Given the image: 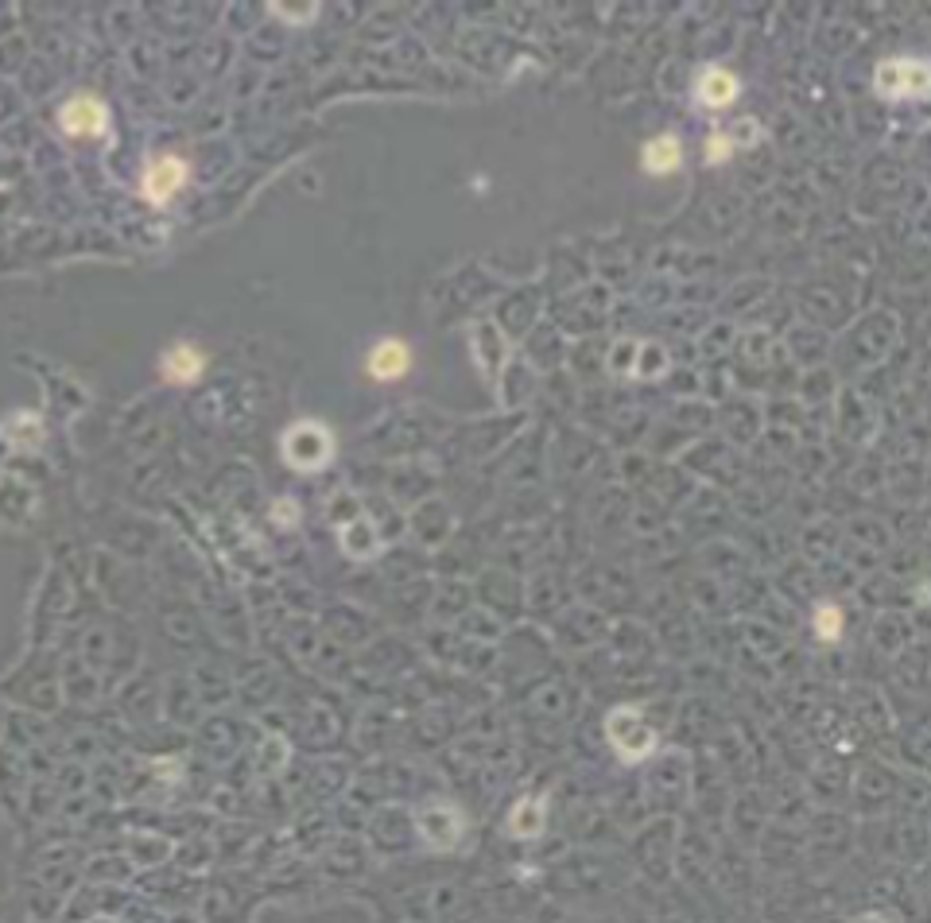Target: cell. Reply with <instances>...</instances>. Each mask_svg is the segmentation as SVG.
I'll use <instances>...</instances> for the list:
<instances>
[{"label": "cell", "mask_w": 931, "mask_h": 923, "mask_svg": "<svg viewBox=\"0 0 931 923\" xmlns=\"http://www.w3.org/2000/svg\"><path fill=\"white\" fill-rule=\"evenodd\" d=\"M873 86L881 97H928L931 63L924 59H885L873 70Z\"/></svg>", "instance_id": "cell-1"}, {"label": "cell", "mask_w": 931, "mask_h": 923, "mask_svg": "<svg viewBox=\"0 0 931 923\" xmlns=\"http://www.w3.org/2000/svg\"><path fill=\"white\" fill-rule=\"evenodd\" d=\"M606 733H610L613 749L625 761H644L656 749V730L644 722V714L637 706H621L606 718Z\"/></svg>", "instance_id": "cell-2"}, {"label": "cell", "mask_w": 931, "mask_h": 923, "mask_svg": "<svg viewBox=\"0 0 931 923\" xmlns=\"http://www.w3.org/2000/svg\"><path fill=\"white\" fill-rule=\"evenodd\" d=\"M330 450H334V443H330V431L322 423H299L284 435V458L295 470H319V466H326Z\"/></svg>", "instance_id": "cell-3"}, {"label": "cell", "mask_w": 931, "mask_h": 923, "mask_svg": "<svg viewBox=\"0 0 931 923\" xmlns=\"http://www.w3.org/2000/svg\"><path fill=\"white\" fill-rule=\"evenodd\" d=\"M183 179H187V167H183V160H175V156H163V160H156L152 167H148V175H144V194H148V202H156V206L171 202V198H175V191L183 187Z\"/></svg>", "instance_id": "cell-4"}, {"label": "cell", "mask_w": 931, "mask_h": 923, "mask_svg": "<svg viewBox=\"0 0 931 923\" xmlns=\"http://www.w3.org/2000/svg\"><path fill=\"white\" fill-rule=\"evenodd\" d=\"M419 830H423V838H427L431 846L450 850V846L462 838V815H458L454 807H447V803L427 807V811L419 815Z\"/></svg>", "instance_id": "cell-5"}, {"label": "cell", "mask_w": 931, "mask_h": 923, "mask_svg": "<svg viewBox=\"0 0 931 923\" xmlns=\"http://www.w3.org/2000/svg\"><path fill=\"white\" fill-rule=\"evenodd\" d=\"M63 128L70 136H97L105 132V105L94 97H74L63 105Z\"/></svg>", "instance_id": "cell-6"}, {"label": "cell", "mask_w": 931, "mask_h": 923, "mask_svg": "<svg viewBox=\"0 0 931 923\" xmlns=\"http://www.w3.org/2000/svg\"><path fill=\"white\" fill-rule=\"evenodd\" d=\"M408 365H412V350L404 346V342H381V346H373V353H369V373L377 377V381H396V377H404L408 373Z\"/></svg>", "instance_id": "cell-7"}, {"label": "cell", "mask_w": 931, "mask_h": 923, "mask_svg": "<svg viewBox=\"0 0 931 923\" xmlns=\"http://www.w3.org/2000/svg\"><path fill=\"white\" fill-rule=\"evenodd\" d=\"M699 101L707 105V109H726L734 97H738V78L730 74V70H703V78H699Z\"/></svg>", "instance_id": "cell-8"}, {"label": "cell", "mask_w": 931, "mask_h": 923, "mask_svg": "<svg viewBox=\"0 0 931 923\" xmlns=\"http://www.w3.org/2000/svg\"><path fill=\"white\" fill-rule=\"evenodd\" d=\"M679 160H683V152H679V140L675 136H656V140H648L644 144V171H652V175H668V171H675L679 167Z\"/></svg>", "instance_id": "cell-9"}, {"label": "cell", "mask_w": 931, "mask_h": 923, "mask_svg": "<svg viewBox=\"0 0 931 923\" xmlns=\"http://www.w3.org/2000/svg\"><path fill=\"white\" fill-rule=\"evenodd\" d=\"M202 353L194 350V346H175V350L167 353L163 357V373H167V381H179V384H187V381H194L198 373H202Z\"/></svg>", "instance_id": "cell-10"}, {"label": "cell", "mask_w": 931, "mask_h": 923, "mask_svg": "<svg viewBox=\"0 0 931 923\" xmlns=\"http://www.w3.org/2000/svg\"><path fill=\"white\" fill-rule=\"evenodd\" d=\"M544 819H547L544 799H524V803H516L513 815H509V830H513L516 838H536L544 830Z\"/></svg>", "instance_id": "cell-11"}, {"label": "cell", "mask_w": 931, "mask_h": 923, "mask_svg": "<svg viewBox=\"0 0 931 923\" xmlns=\"http://www.w3.org/2000/svg\"><path fill=\"white\" fill-rule=\"evenodd\" d=\"M342 540H346V551L357 555V559H365V555L377 551V532H373V524H365V520H354L350 528H342Z\"/></svg>", "instance_id": "cell-12"}, {"label": "cell", "mask_w": 931, "mask_h": 923, "mask_svg": "<svg viewBox=\"0 0 931 923\" xmlns=\"http://www.w3.org/2000/svg\"><path fill=\"white\" fill-rule=\"evenodd\" d=\"M815 633L823 640H838V633H842V613H838V605H819L815 609Z\"/></svg>", "instance_id": "cell-13"}, {"label": "cell", "mask_w": 931, "mask_h": 923, "mask_svg": "<svg viewBox=\"0 0 931 923\" xmlns=\"http://www.w3.org/2000/svg\"><path fill=\"white\" fill-rule=\"evenodd\" d=\"M730 152H734V136L714 132V136L707 140V163H726L730 160Z\"/></svg>", "instance_id": "cell-14"}, {"label": "cell", "mask_w": 931, "mask_h": 923, "mask_svg": "<svg viewBox=\"0 0 931 923\" xmlns=\"http://www.w3.org/2000/svg\"><path fill=\"white\" fill-rule=\"evenodd\" d=\"M276 16H291V20H311L315 16V4H272Z\"/></svg>", "instance_id": "cell-15"}, {"label": "cell", "mask_w": 931, "mask_h": 923, "mask_svg": "<svg viewBox=\"0 0 931 923\" xmlns=\"http://www.w3.org/2000/svg\"><path fill=\"white\" fill-rule=\"evenodd\" d=\"M854 923H889L885 916H877V912H866V916H858Z\"/></svg>", "instance_id": "cell-16"}]
</instances>
